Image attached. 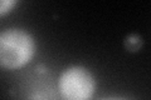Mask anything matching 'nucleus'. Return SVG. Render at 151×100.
Returning a JSON list of instances; mask_svg holds the SVG:
<instances>
[{
  "label": "nucleus",
  "mask_w": 151,
  "mask_h": 100,
  "mask_svg": "<svg viewBox=\"0 0 151 100\" xmlns=\"http://www.w3.org/2000/svg\"><path fill=\"white\" fill-rule=\"evenodd\" d=\"M34 51V39L25 30L12 28L0 34V63L4 68H22L33 58Z\"/></svg>",
  "instance_id": "f257e3e1"
},
{
  "label": "nucleus",
  "mask_w": 151,
  "mask_h": 100,
  "mask_svg": "<svg viewBox=\"0 0 151 100\" xmlns=\"http://www.w3.org/2000/svg\"><path fill=\"white\" fill-rule=\"evenodd\" d=\"M58 89L64 100H91L96 89V82L88 69L74 65L60 74Z\"/></svg>",
  "instance_id": "f03ea898"
},
{
  "label": "nucleus",
  "mask_w": 151,
  "mask_h": 100,
  "mask_svg": "<svg viewBox=\"0 0 151 100\" xmlns=\"http://www.w3.org/2000/svg\"><path fill=\"white\" fill-rule=\"evenodd\" d=\"M126 46H127V49H130V50H137L141 46V39L137 36V35H130V36H127V39H126Z\"/></svg>",
  "instance_id": "7ed1b4c3"
},
{
  "label": "nucleus",
  "mask_w": 151,
  "mask_h": 100,
  "mask_svg": "<svg viewBox=\"0 0 151 100\" xmlns=\"http://www.w3.org/2000/svg\"><path fill=\"white\" fill-rule=\"evenodd\" d=\"M15 4H17L15 0H3L0 3V15L4 16L8 11H10L15 6Z\"/></svg>",
  "instance_id": "20e7f679"
},
{
  "label": "nucleus",
  "mask_w": 151,
  "mask_h": 100,
  "mask_svg": "<svg viewBox=\"0 0 151 100\" xmlns=\"http://www.w3.org/2000/svg\"><path fill=\"white\" fill-rule=\"evenodd\" d=\"M102 100H125V99H121V98H106V99H102Z\"/></svg>",
  "instance_id": "39448f33"
}]
</instances>
